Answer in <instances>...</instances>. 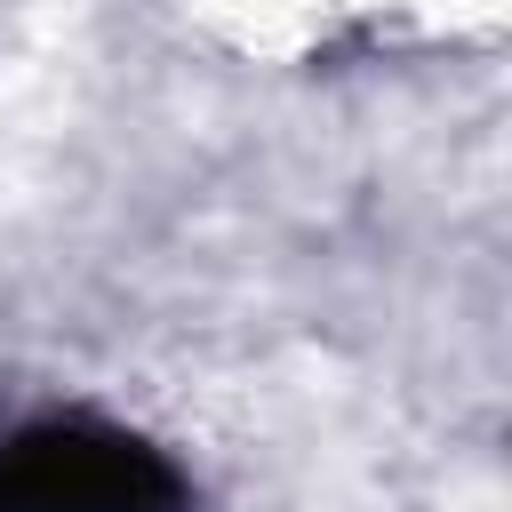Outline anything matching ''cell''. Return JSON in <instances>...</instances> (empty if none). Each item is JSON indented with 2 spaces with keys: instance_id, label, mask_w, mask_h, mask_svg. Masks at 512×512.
<instances>
[{
  "instance_id": "cell-1",
  "label": "cell",
  "mask_w": 512,
  "mask_h": 512,
  "mask_svg": "<svg viewBox=\"0 0 512 512\" xmlns=\"http://www.w3.org/2000/svg\"><path fill=\"white\" fill-rule=\"evenodd\" d=\"M0 512H184V480L120 424L40 416L0 440Z\"/></svg>"
}]
</instances>
